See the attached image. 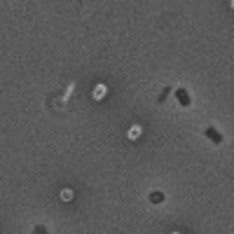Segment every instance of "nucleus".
<instances>
[{"label": "nucleus", "instance_id": "obj_4", "mask_svg": "<svg viewBox=\"0 0 234 234\" xmlns=\"http://www.w3.org/2000/svg\"><path fill=\"white\" fill-rule=\"evenodd\" d=\"M33 234H47V229H45L42 225H40V227H35V229H33Z\"/></svg>", "mask_w": 234, "mask_h": 234}, {"label": "nucleus", "instance_id": "obj_1", "mask_svg": "<svg viewBox=\"0 0 234 234\" xmlns=\"http://www.w3.org/2000/svg\"><path fill=\"white\" fill-rule=\"evenodd\" d=\"M176 96H178L180 106H190V94H187L185 89H178V91H176Z\"/></svg>", "mask_w": 234, "mask_h": 234}, {"label": "nucleus", "instance_id": "obj_3", "mask_svg": "<svg viewBox=\"0 0 234 234\" xmlns=\"http://www.w3.org/2000/svg\"><path fill=\"white\" fill-rule=\"evenodd\" d=\"M150 202L152 204H162L164 202V194H162V192H152V194H150Z\"/></svg>", "mask_w": 234, "mask_h": 234}, {"label": "nucleus", "instance_id": "obj_2", "mask_svg": "<svg viewBox=\"0 0 234 234\" xmlns=\"http://www.w3.org/2000/svg\"><path fill=\"white\" fill-rule=\"evenodd\" d=\"M206 133L213 138V143H220V141H223V136H220V133L215 131V129H206Z\"/></svg>", "mask_w": 234, "mask_h": 234}]
</instances>
